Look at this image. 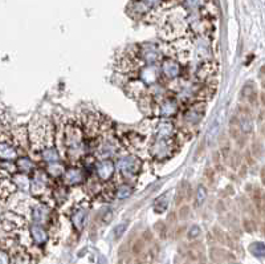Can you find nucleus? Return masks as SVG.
<instances>
[{
  "label": "nucleus",
  "instance_id": "dca6fc26",
  "mask_svg": "<svg viewBox=\"0 0 265 264\" xmlns=\"http://www.w3.org/2000/svg\"><path fill=\"white\" fill-rule=\"evenodd\" d=\"M62 181L66 187L77 186L85 181V173L81 169V166H72L69 169H65L62 174Z\"/></svg>",
  "mask_w": 265,
  "mask_h": 264
},
{
  "label": "nucleus",
  "instance_id": "1a4fd4ad",
  "mask_svg": "<svg viewBox=\"0 0 265 264\" xmlns=\"http://www.w3.org/2000/svg\"><path fill=\"white\" fill-rule=\"evenodd\" d=\"M19 157V150L12 135L8 133H0V161L15 162Z\"/></svg>",
  "mask_w": 265,
  "mask_h": 264
},
{
  "label": "nucleus",
  "instance_id": "ddd939ff",
  "mask_svg": "<svg viewBox=\"0 0 265 264\" xmlns=\"http://www.w3.org/2000/svg\"><path fill=\"white\" fill-rule=\"evenodd\" d=\"M96 174L101 182H110L116 175V166L110 158H102L96 162Z\"/></svg>",
  "mask_w": 265,
  "mask_h": 264
},
{
  "label": "nucleus",
  "instance_id": "0eeeda50",
  "mask_svg": "<svg viewBox=\"0 0 265 264\" xmlns=\"http://www.w3.org/2000/svg\"><path fill=\"white\" fill-rule=\"evenodd\" d=\"M116 173L122 177L125 181H133L138 177L142 166L141 157L135 154H123L119 156L116 161Z\"/></svg>",
  "mask_w": 265,
  "mask_h": 264
},
{
  "label": "nucleus",
  "instance_id": "7c9ffc66",
  "mask_svg": "<svg viewBox=\"0 0 265 264\" xmlns=\"http://www.w3.org/2000/svg\"><path fill=\"white\" fill-rule=\"evenodd\" d=\"M230 162H231V167L234 170H237L241 166V160H243V157L240 156L239 152H232L230 154Z\"/></svg>",
  "mask_w": 265,
  "mask_h": 264
},
{
  "label": "nucleus",
  "instance_id": "37998d69",
  "mask_svg": "<svg viewBox=\"0 0 265 264\" xmlns=\"http://www.w3.org/2000/svg\"><path fill=\"white\" fill-rule=\"evenodd\" d=\"M190 214H191V208H190V206H182V207L179 208V219L186 221L187 218L190 217Z\"/></svg>",
  "mask_w": 265,
  "mask_h": 264
},
{
  "label": "nucleus",
  "instance_id": "de8ad7c7",
  "mask_svg": "<svg viewBox=\"0 0 265 264\" xmlns=\"http://www.w3.org/2000/svg\"><path fill=\"white\" fill-rule=\"evenodd\" d=\"M133 1H137V0H133Z\"/></svg>",
  "mask_w": 265,
  "mask_h": 264
},
{
  "label": "nucleus",
  "instance_id": "f8f14e48",
  "mask_svg": "<svg viewBox=\"0 0 265 264\" xmlns=\"http://www.w3.org/2000/svg\"><path fill=\"white\" fill-rule=\"evenodd\" d=\"M154 112H155V114H158L159 117H174L175 114L179 112V102L177 100H174V99L165 97V99H162L161 101L155 102Z\"/></svg>",
  "mask_w": 265,
  "mask_h": 264
},
{
  "label": "nucleus",
  "instance_id": "473e14b6",
  "mask_svg": "<svg viewBox=\"0 0 265 264\" xmlns=\"http://www.w3.org/2000/svg\"><path fill=\"white\" fill-rule=\"evenodd\" d=\"M184 200H186V187H184V183H183V185H179L178 190H177L175 204H177V206H180Z\"/></svg>",
  "mask_w": 265,
  "mask_h": 264
},
{
  "label": "nucleus",
  "instance_id": "2f4dec72",
  "mask_svg": "<svg viewBox=\"0 0 265 264\" xmlns=\"http://www.w3.org/2000/svg\"><path fill=\"white\" fill-rule=\"evenodd\" d=\"M249 250H251V252H252L255 256H257V258H263L265 254V247L261 242L253 243L252 246L249 247Z\"/></svg>",
  "mask_w": 265,
  "mask_h": 264
},
{
  "label": "nucleus",
  "instance_id": "6e6552de",
  "mask_svg": "<svg viewBox=\"0 0 265 264\" xmlns=\"http://www.w3.org/2000/svg\"><path fill=\"white\" fill-rule=\"evenodd\" d=\"M161 78L166 81H173L175 78L182 77L183 73V64H180L178 60H175L174 57H166L161 61Z\"/></svg>",
  "mask_w": 265,
  "mask_h": 264
},
{
  "label": "nucleus",
  "instance_id": "58836bf2",
  "mask_svg": "<svg viewBox=\"0 0 265 264\" xmlns=\"http://www.w3.org/2000/svg\"><path fill=\"white\" fill-rule=\"evenodd\" d=\"M200 227L198 225H192L191 227H190V230H188V232H187V238L190 239V240H194V239H196L198 236L200 235Z\"/></svg>",
  "mask_w": 265,
  "mask_h": 264
},
{
  "label": "nucleus",
  "instance_id": "cd10ccee",
  "mask_svg": "<svg viewBox=\"0 0 265 264\" xmlns=\"http://www.w3.org/2000/svg\"><path fill=\"white\" fill-rule=\"evenodd\" d=\"M212 231H213V236H215V239H216L217 242L222 243V244H226V246H230V247L234 246L232 242H231L230 236H228V235H227L226 232H224V231L219 227V226H215Z\"/></svg>",
  "mask_w": 265,
  "mask_h": 264
},
{
  "label": "nucleus",
  "instance_id": "9d476101",
  "mask_svg": "<svg viewBox=\"0 0 265 264\" xmlns=\"http://www.w3.org/2000/svg\"><path fill=\"white\" fill-rule=\"evenodd\" d=\"M159 9L163 11V0H137V1H133L131 15L148 16Z\"/></svg>",
  "mask_w": 265,
  "mask_h": 264
},
{
  "label": "nucleus",
  "instance_id": "c03bdc74",
  "mask_svg": "<svg viewBox=\"0 0 265 264\" xmlns=\"http://www.w3.org/2000/svg\"><path fill=\"white\" fill-rule=\"evenodd\" d=\"M142 239L145 242H151L152 240V232L150 230H145L144 234H142Z\"/></svg>",
  "mask_w": 265,
  "mask_h": 264
},
{
  "label": "nucleus",
  "instance_id": "79ce46f5",
  "mask_svg": "<svg viewBox=\"0 0 265 264\" xmlns=\"http://www.w3.org/2000/svg\"><path fill=\"white\" fill-rule=\"evenodd\" d=\"M0 264H11L9 252L5 248H0Z\"/></svg>",
  "mask_w": 265,
  "mask_h": 264
},
{
  "label": "nucleus",
  "instance_id": "c756f323",
  "mask_svg": "<svg viewBox=\"0 0 265 264\" xmlns=\"http://www.w3.org/2000/svg\"><path fill=\"white\" fill-rule=\"evenodd\" d=\"M215 170H213V167H211V166H207L205 169V171H203V177H205V181L206 183L208 185V186H212L213 182H215Z\"/></svg>",
  "mask_w": 265,
  "mask_h": 264
},
{
  "label": "nucleus",
  "instance_id": "412c9836",
  "mask_svg": "<svg viewBox=\"0 0 265 264\" xmlns=\"http://www.w3.org/2000/svg\"><path fill=\"white\" fill-rule=\"evenodd\" d=\"M29 235L32 242L37 244V246H43V244L48 242V232H47V230L44 229L41 225H37V223H33V225L30 226Z\"/></svg>",
  "mask_w": 265,
  "mask_h": 264
},
{
  "label": "nucleus",
  "instance_id": "39448f33",
  "mask_svg": "<svg viewBox=\"0 0 265 264\" xmlns=\"http://www.w3.org/2000/svg\"><path fill=\"white\" fill-rule=\"evenodd\" d=\"M52 178L45 173L44 169H35L33 178L30 179V191L36 199H40L44 203L49 204L51 207L55 206V200L52 199Z\"/></svg>",
  "mask_w": 265,
  "mask_h": 264
},
{
  "label": "nucleus",
  "instance_id": "a878e982",
  "mask_svg": "<svg viewBox=\"0 0 265 264\" xmlns=\"http://www.w3.org/2000/svg\"><path fill=\"white\" fill-rule=\"evenodd\" d=\"M170 191L165 193L163 195H161L157 200H155V203H154V211L157 212V214H163L166 211V208L169 206V200H170Z\"/></svg>",
  "mask_w": 265,
  "mask_h": 264
},
{
  "label": "nucleus",
  "instance_id": "bb28decb",
  "mask_svg": "<svg viewBox=\"0 0 265 264\" xmlns=\"http://www.w3.org/2000/svg\"><path fill=\"white\" fill-rule=\"evenodd\" d=\"M133 194V186L129 185V183H123L121 186L118 187L116 193H114V198H117V199H126L129 198L130 195Z\"/></svg>",
  "mask_w": 265,
  "mask_h": 264
},
{
  "label": "nucleus",
  "instance_id": "2eb2a0df",
  "mask_svg": "<svg viewBox=\"0 0 265 264\" xmlns=\"http://www.w3.org/2000/svg\"><path fill=\"white\" fill-rule=\"evenodd\" d=\"M206 106H207V102L198 101V102H194L190 106V109H187L184 116H183V120H184L187 125H196V124H199L202 121V118L205 117Z\"/></svg>",
  "mask_w": 265,
  "mask_h": 264
},
{
  "label": "nucleus",
  "instance_id": "c85d7f7f",
  "mask_svg": "<svg viewBox=\"0 0 265 264\" xmlns=\"http://www.w3.org/2000/svg\"><path fill=\"white\" fill-rule=\"evenodd\" d=\"M206 198H207V189L203 185H199L198 189H196L195 194V206L196 207H200L202 204L206 202Z\"/></svg>",
  "mask_w": 265,
  "mask_h": 264
},
{
  "label": "nucleus",
  "instance_id": "72a5a7b5",
  "mask_svg": "<svg viewBox=\"0 0 265 264\" xmlns=\"http://www.w3.org/2000/svg\"><path fill=\"white\" fill-rule=\"evenodd\" d=\"M154 229H155V231L159 235V238L166 239V236H167V225H166L165 222H157L155 226H154Z\"/></svg>",
  "mask_w": 265,
  "mask_h": 264
},
{
  "label": "nucleus",
  "instance_id": "4c0bfd02",
  "mask_svg": "<svg viewBox=\"0 0 265 264\" xmlns=\"http://www.w3.org/2000/svg\"><path fill=\"white\" fill-rule=\"evenodd\" d=\"M243 227L244 230L247 231V232H253L255 230H256V223H255V221L253 219H251V218H244V221H243Z\"/></svg>",
  "mask_w": 265,
  "mask_h": 264
},
{
  "label": "nucleus",
  "instance_id": "49530a36",
  "mask_svg": "<svg viewBox=\"0 0 265 264\" xmlns=\"http://www.w3.org/2000/svg\"><path fill=\"white\" fill-rule=\"evenodd\" d=\"M261 181L264 182V170H261Z\"/></svg>",
  "mask_w": 265,
  "mask_h": 264
},
{
  "label": "nucleus",
  "instance_id": "20e7f679",
  "mask_svg": "<svg viewBox=\"0 0 265 264\" xmlns=\"http://www.w3.org/2000/svg\"><path fill=\"white\" fill-rule=\"evenodd\" d=\"M145 63L142 61L138 52V45H130L119 52L116 59V69L119 73L126 76H138V72L144 66Z\"/></svg>",
  "mask_w": 265,
  "mask_h": 264
},
{
  "label": "nucleus",
  "instance_id": "4be33fe9",
  "mask_svg": "<svg viewBox=\"0 0 265 264\" xmlns=\"http://www.w3.org/2000/svg\"><path fill=\"white\" fill-rule=\"evenodd\" d=\"M241 99L245 102L244 104L248 106H257V89L253 85V82H248L247 85H244L241 91Z\"/></svg>",
  "mask_w": 265,
  "mask_h": 264
},
{
  "label": "nucleus",
  "instance_id": "9b49d317",
  "mask_svg": "<svg viewBox=\"0 0 265 264\" xmlns=\"http://www.w3.org/2000/svg\"><path fill=\"white\" fill-rule=\"evenodd\" d=\"M138 52L145 65L158 64V63H161L162 56H163L161 49H159V45H157V44H139Z\"/></svg>",
  "mask_w": 265,
  "mask_h": 264
},
{
  "label": "nucleus",
  "instance_id": "5701e85b",
  "mask_svg": "<svg viewBox=\"0 0 265 264\" xmlns=\"http://www.w3.org/2000/svg\"><path fill=\"white\" fill-rule=\"evenodd\" d=\"M126 91L133 99H144V96H146L147 93V87L138 78V80H133L127 84Z\"/></svg>",
  "mask_w": 265,
  "mask_h": 264
},
{
  "label": "nucleus",
  "instance_id": "7ed1b4c3",
  "mask_svg": "<svg viewBox=\"0 0 265 264\" xmlns=\"http://www.w3.org/2000/svg\"><path fill=\"white\" fill-rule=\"evenodd\" d=\"M159 36L166 41H174L182 39L188 32L187 11L180 7H173L169 12L162 15L159 19Z\"/></svg>",
  "mask_w": 265,
  "mask_h": 264
},
{
  "label": "nucleus",
  "instance_id": "ea45409f",
  "mask_svg": "<svg viewBox=\"0 0 265 264\" xmlns=\"http://www.w3.org/2000/svg\"><path fill=\"white\" fill-rule=\"evenodd\" d=\"M224 251L223 250H220V248H212L211 250V258H212V260H215V262H223L224 260Z\"/></svg>",
  "mask_w": 265,
  "mask_h": 264
},
{
  "label": "nucleus",
  "instance_id": "b1692460",
  "mask_svg": "<svg viewBox=\"0 0 265 264\" xmlns=\"http://www.w3.org/2000/svg\"><path fill=\"white\" fill-rule=\"evenodd\" d=\"M64 171H65V166L61 164L60 161H59V162H51V164H47V167H45V173L48 174L51 178H53V179L62 177Z\"/></svg>",
  "mask_w": 265,
  "mask_h": 264
},
{
  "label": "nucleus",
  "instance_id": "c9c22d12",
  "mask_svg": "<svg viewBox=\"0 0 265 264\" xmlns=\"http://www.w3.org/2000/svg\"><path fill=\"white\" fill-rule=\"evenodd\" d=\"M145 243L146 242H145L142 238L135 240L134 244H133V248H131V251H133L134 255H141V254H142V251H144L145 248Z\"/></svg>",
  "mask_w": 265,
  "mask_h": 264
},
{
  "label": "nucleus",
  "instance_id": "4468645a",
  "mask_svg": "<svg viewBox=\"0 0 265 264\" xmlns=\"http://www.w3.org/2000/svg\"><path fill=\"white\" fill-rule=\"evenodd\" d=\"M138 78L144 82L146 87H151L161 81V70L157 64L144 65L138 72Z\"/></svg>",
  "mask_w": 265,
  "mask_h": 264
},
{
  "label": "nucleus",
  "instance_id": "a18cd8bd",
  "mask_svg": "<svg viewBox=\"0 0 265 264\" xmlns=\"http://www.w3.org/2000/svg\"><path fill=\"white\" fill-rule=\"evenodd\" d=\"M101 219H102V222H104V223H109V222H110V219H112V211H110V210H105L104 215H102V218H101Z\"/></svg>",
  "mask_w": 265,
  "mask_h": 264
},
{
  "label": "nucleus",
  "instance_id": "f257e3e1",
  "mask_svg": "<svg viewBox=\"0 0 265 264\" xmlns=\"http://www.w3.org/2000/svg\"><path fill=\"white\" fill-rule=\"evenodd\" d=\"M28 133V142L30 145L32 160L51 164L59 162L60 157L55 146V129L51 120L47 117L39 118L32 122Z\"/></svg>",
  "mask_w": 265,
  "mask_h": 264
},
{
  "label": "nucleus",
  "instance_id": "e433bc0d",
  "mask_svg": "<svg viewBox=\"0 0 265 264\" xmlns=\"http://www.w3.org/2000/svg\"><path fill=\"white\" fill-rule=\"evenodd\" d=\"M127 229V222H123V223H119L118 226L114 227V238L121 239L122 235L125 234V231Z\"/></svg>",
  "mask_w": 265,
  "mask_h": 264
},
{
  "label": "nucleus",
  "instance_id": "423d86ee",
  "mask_svg": "<svg viewBox=\"0 0 265 264\" xmlns=\"http://www.w3.org/2000/svg\"><path fill=\"white\" fill-rule=\"evenodd\" d=\"M178 137L169 139H150L147 141V157L158 162L169 160L180 150Z\"/></svg>",
  "mask_w": 265,
  "mask_h": 264
},
{
  "label": "nucleus",
  "instance_id": "6ab92c4d",
  "mask_svg": "<svg viewBox=\"0 0 265 264\" xmlns=\"http://www.w3.org/2000/svg\"><path fill=\"white\" fill-rule=\"evenodd\" d=\"M16 186L11 178L0 177V206H3L9 200V198L16 193Z\"/></svg>",
  "mask_w": 265,
  "mask_h": 264
},
{
  "label": "nucleus",
  "instance_id": "f704fd0d",
  "mask_svg": "<svg viewBox=\"0 0 265 264\" xmlns=\"http://www.w3.org/2000/svg\"><path fill=\"white\" fill-rule=\"evenodd\" d=\"M213 160V170L217 171V173H222L223 171V162H222V156H220V153L216 152L213 154L212 157Z\"/></svg>",
  "mask_w": 265,
  "mask_h": 264
},
{
  "label": "nucleus",
  "instance_id": "f03ea898",
  "mask_svg": "<svg viewBox=\"0 0 265 264\" xmlns=\"http://www.w3.org/2000/svg\"><path fill=\"white\" fill-rule=\"evenodd\" d=\"M61 141H62V154L72 166H80L85 160L87 150H85V139L80 125V121L69 118L61 124L60 132Z\"/></svg>",
  "mask_w": 265,
  "mask_h": 264
},
{
  "label": "nucleus",
  "instance_id": "aec40b11",
  "mask_svg": "<svg viewBox=\"0 0 265 264\" xmlns=\"http://www.w3.org/2000/svg\"><path fill=\"white\" fill-rule=\"evenodd\" d=\"M15 165H16V169H18V173L26 174V175H29L30 173H33L36 169L35 161L32 160L28 154H22L19 156L15 161Z\"/></svg>",
  "mask_w": 265,
  "mask_h": 264
},
{
  "label": "nucleus",
  "instance_id": "393cba45",
  "mask_svg": "<svg viewBox=\"0 0 265 264\" xmlns=\"http://www.w3.org/2000/svg\"><path fill=\"white\" fill-rule=\"evenodd\" d=\"M180 3L186 11L192 12V11H199V9L205 8L208 0H180Z\"/></svg>",
  "mask_w": 265,
  "mask_h": 264
},
{
  "label": "nucleus",
  "instance_id": "a19ab883",
  "mask_svg": "<svg viewBox=\"0 0 265 264\" xmlns=\"http://www.w3.org/2000/svg\"><path fill=\"white\" fill-rule=\"evenodd\" d=\"M251 154H252L255 158H259L263 154V145L260 142H253L252 149H251Z\"/></svg>",
  "mask_w": 265,
  "mask_h": 264
},
{
  "label": "nucleus",
  "instance_id": "f3484780",
  "mask_svg": "<svg viewBox=\"0 0 265 264\" xmlns=\"http://www.w3.org/2000/svg\"><path fill=\"white\" fill-rule=\"evenodd\" d=\"M224 113H226L224 112V109L219 110L217 116L212 121V124H211V126L208 128V130H207V134H206V143H207V146L212 145V142L216 139L219 133H220L222 125L224 124Z\"/></svg>",
  "mask_w": 265,
  "mask_h": 264
},
{
  "label": "nucleus",
  "instance_id": "a211bd4d",
  "mask_svg": "<svg viewBox=\"0 0 265 264\" xmlns=\"http://www.w3.org/2000/svg\"><path fill=\"white\" fill-rule=\"evenodd\" d=\"M88 208L89 206L87 204V202H80L73 210V214H72V223H73L74 229L77 231H83L84 225H85V219H87L88 215Z\"/></svg>",
  "mask_w": 265,
  "mask_h": 264
}]
</instances>
